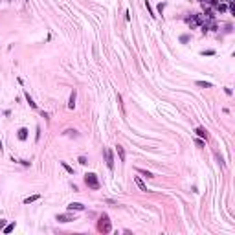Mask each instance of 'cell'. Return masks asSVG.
Wrapping results in <instances>:
<instances>
[{"instance_id": "cell-15", "label": "cell", "mask_w": 235, "mask_h": 235, "mask_svg": "<svg viewBox=\"0 0 235 235\" xmlns=\"http://www.w3.org/2000/svg\"><path fill=\"white\" fill-rule=\"evenodd\" d=\"M13 230H15V222H9V224H6V226H4V230H2V232H4V233H11Z\"/></svg>"}, {"instance_id": "cell-1", "label": "cell", "mask_w": 235, "mask_h": 235, "mask_svg": "<svg viewBox=\"0 0 235 235\" xmlns=\"http://www.w3.org/2000/svg\"><path fill=\"white\" fill-rule=\"evenodd\" d=\"M97 230H99L101 233H110V232H112V224H110V219H108L107 213H101L99 222H97Z\"/></svg>"}, {"instance_id": "cell-27", "label": "cell", "mask_w": 235, "mask_h": 235, "mask_svg": "<svg viewBox=\"0 0 235 235\" xmlns=\"http://www.w3.org/2000/svg\"><path fill=\"white\" fill-rule=\"evenodd\" d=\"M17 162L22 164V165H29V164H31V162H28V160H17Z\"/></svg>"}, {"instance_id": "cell-18", "label": "cell", "mask_w": 235, "mask_h": 235, "mask_svg": "<svg viewBox=\"0 0 235 235\" xmlns=\"http://www.w3.org/2000/svg\"><path fill=\"white\" fill-rule=\"evenodd\" d=\"M145 7H147V11H149V15L153 17V19H156V15H154V9H153V7H151V4L147 2V0H145Z\"/></svg>"}, {"instance_id": "cell-29", "label": "cell", "mask_w": 235, "mask_h": 235, "mask_svg": "<svg viewBox=\"0 0 235 235\" xmlns=\"http://www.w3.org/2000/svg\"><path fill=\"white\" fill-rule=\"evenodd\" d=\"M41 116H42V118H44V120H50V116H48V112H44V110H42V112H41Z\"/></svg>"}, {"instance_id": "cell-32", "label": "cell", "mask_w": 235, "mask_h": 235, "mask_svg": "<svg viewBox=\"0 0 235 235\" xmlns=\"http://www.w3.org/2000/svg\"><path fill=\"white\" fill-rule=\"evenodd\" d=\"M228 2H232V0H228Z\"/></svg>"}, {"instance_id": "cell-14", "label": "cell", "mask_w": 235, "mask_h": 235, "mask_svg": "<svg viewBox=\"0 0 235 235\" xmlns=\"http://www.w3.org/2000/svg\"><path fill=\"white\" fill-rule=\"evenodd\" d=\"M197 86H200V88H213V85L208 81H197Z\"/></svg>"}, {"instance_id": "cell-4", "label": "cell", "mask_w": 235, "mask_h": 235, "mask_svg": "<svg viewBox=\"0 0 235 235\" xmlns=\"http://www.w3.org/2000/svg\"><path fill=\"white\" fill-rule=\"evenodd\" d=\"M68 211H85V206L81 202H70L68 204Z\"/></svg>"}, {"instance_id": "cell-16", "label": "cell", "mask_w": 235, "mask_h": 235, "mask_svg": "<svg viewBox=\"0 0 235 235\" xmlns=\"http://www.w3.org/2000/svg\"><path fill=\"white\" fill-rule=\"evenodd\" d=\"M61 167H63L64 171L68 173V175H73V169H72V167H70V165H68L66 162H61Z\"/></svg>"}, {"instance_id": "cell-17", "label": "cell", "mask_w": 235, "mask_h": 235, "mask_svg": "<svg viewBox=\"0 0 235 235\" xmlns=\"http://www.w3.org/2000/svg\"><path fill=\"white\" fill-rule=\"evenodd\" d=\"M64 136H73V138H77L79 134H77V130H73V129H68V130H64Z\"/></svg>"}, {"instance_id": "cell-13", "label": "cell", "mask_w": 235, "mask_h": 235, "mask_svg": "<svg viewBox=\"0 0 235 235\" xmlns=\"http://www.w3.org/2000/svg\"><path fill=\"white\" fill-rule=\"evenodd\" d=\"M39 198H41V195H31V197L24 198V204H33V202H37Z\"/></svg>"}, {"instance_id": "cell-12", "label": "cell", "mask_w": 235, "mask_h": 235, "mask_svg": "<svg viewBox=\"0 0 235 235\" xmlns=\"http://www.w3.org/2000/svg\"><path fill=\"white\" fill-rule=\"evenodd\" d=\"M24 97H26V101H28V105L31 107V108H37V103H35V101H33V99H31V95H29L28 92H24Z\"/></svg>"}, {"instance_id": "cell-24", "label": "cell", "mask_w": 235, "mask_h": 235, "mask_svg": "<svg viewBox=\"0 0 235 235\" xmlns=\"http://www.w3.org/2000/svg\"><path fill=\"white\" fill-rule=\"evenodd\" d=\"M118 103H120V107H121V114L125 116V108H123V103H121V94H118Z\"/></svg>"}, {"instance_id": "cell-8", "label": "cell", "mask_w": 235, "mask_h": 235, "mask_svg": "<svg viewBox=\"0 0 235 235\" xmlns=\"http://www.w3.org/2000/svg\"><path fill=\"white\" fill-rule=\"evenodd\" d=\"M28 132H29V130L26 129V127H22V129H19V134H17V136H19V140H20V142H24L26 138H28Z\"/></svg>"}, {"instance_id": "cell-28", "label": "cell", "mask_w": 235, "mask_h": 235, "mask_svg": "<svg viewBox=\"0 0 235 235\" xmlns=\"http://www.w3.org/2000/svg\"><path fill=\"white\" fill-rule=\"evenodd\" d=\"M39 138H41V127H37V134H35V140L39 142Z\"/></svg>"}, {"instance_id": "cell-22", "label": "cell", "mask_w": 235, "mask_h": 235, "mask_svg": "<svg viewBox=\"0 0 235 235\" xmlns=\"http://www.w3.org/2000/svg\"><path fill=\"white\" fill-rule=\"evenodd\" d=\"M77 162H79L81 165H86V164H88V160H86V156H79V158H77Z\"/></svg>"}, {"instance_id": "cell-19", "label": "cell", "mask_w": 235, "mask_h": 235, "mask_svg": "<svg viewBox=\"0 0 235 235\" xmlns=\"http://www.w3.org/2000/svg\"><path fill=\"white\" fill-rule=\"evenodd\" d=\"M200 55H208V57H211V55H215V50H202V51H200Z\"/></svg>"}, {"instance_id": "cell-7", "label": "cell", "mask_w": 235, "mask_h": 235, "mask_svg": "<svg viewBox=\"0 0 235 235\" xmlns=\"http://www.w3.org/2000/svg\"><path fill=\"white\" fill-rule=\"evenodd\" d=\"M134 182H136V186H138V188H140V191H145V193H147V191H149V189H147V186L143 184V180H142L140 176H134Z\"/></svg>"}, {"instance_id": "cell-21", "label": "cell", "mask_w": 235, "mask_h": 235, "mask_svg": "<svg viewBox=\"0 0 235 235\" xmlns=\"http://www.w3.org/2000/svg\"><path fill=\"white\" fill-rule=\"evenodd\" d=\"M189 35H180V42H182V44H188V42H189Z\"/></svg>"}, {"instance_id": "cell-9", "label": "cell", "mask_w": 235, "mask_h": 235, "mask_svg": "<svg viewBox=\"0 0 235 235\" xmlns=\"http://www.w3.org/2000/svg\"><path fill=\"white\" fill-rule=\"evenodd\" d=\"M136 173H140V175L145 176V178H153V176H154L151 171H147V169H142V167H136Z\"/></svg>"}, {"instance_id": "cell-31", "label": "cell", "mask_w": 235, "mask_h": 235, "mask_svg": "<svg viewBox=\"0 0 235 235\" xmlns=\"http://www.w3.org/2000/svg\"><path fill=\"white\" fill-rule=\"evenodd\" d=\"M7 2H11V0H7Z\"/></svg>"}, {"instance_id": "cell-20", "label": "cell", "mask_w": 235, "mask_h": 235, "mask_svg": "<svg viewBox=\"0 0 235 235\" xmlns=\"http://www.w3.org/2000/svg\"><path fill=\"white\" fill-rule=\"evenodd\" d=\"M215 9L219 13H224L226 11V6H224V4H215Z\"/></svg>"}, {"instance_id": "cell-11", "label": "cell", "mask_w": 235, "mask_h": 235, "mask_svg": "<svg viewBox=\"0 0 235 235\" xmlns=\"http://www.w3.org/2000/svg\"><path fill=\"white\" fill-rule=\"evenodd\" d=\"M116 153H118V156H120V160L121 162H125V149L121 145H116Z\"/></svg>"}, {"instance_id": "cell-30", "label": "cell", "mask_w": 235, "mask_h": 235, "mask_svg": "<svg viewBox=\"0 0 235 235\" xmlns=\"http://www.w3.org/2000/svg\"><path fill=\"white\" fill-rule=\"evenodd\" d=\"M230 13H235V6H233V2H230Z\"/></svg>"}, {"instance_id": "cell-2", "label": "cell", "mask_w": 235, "mask_h": 235, "mask_svg": "<svg viewBox=\"0 0 235 235\" xmlns=\"http://www.w3.org/2000/svg\"><path fill=\"white\" fill-rule=\"evenodd\" d=\"M85 184L88 186L90 189H94V191H97L99 188H101V184H99L97 175H95V173H86V175H85Z\"/></svg>"}, {"instance_id": "cell-25", "label": "cell", "mask_w": 235, "mask_h": 235, "mask_svg": "<svg viewBox=\"0 0 235 235\" xmlns=\"http://www.w3.org/2000/svg\"><path fill=\"white\" fill-rule=\"evenodd\" d=\"M204 142H206V140H200V138H198V140H195V143H197L198 147H204Z\"/></svg>"}, {"instance_id": "cell-26", "label": "cell", "mask_w": 235, "mask_h": 235, "mask_svg": "<svg viewBox=\"0 0 235 235\" xmlns=\"http://www.w3.org/2000/svg\"><path fill=\"white\" fill-rule=\"evenodd\" d=\"M7 224V220L6 219H0V230H4V226Z\"/></svg>"}, {"instance_id": "cell-6", "label": "cell", "mask_w": 235, "mask_h": 235, "mask_svg": "<svg viewBox=\"0 0 235 235\" xmlns=\"http://www.w3.org/2000/svg\"><path fill=\"white\" fill-rule=\"evenodd\" d=\"M195 132H197V136L200 138V140H208V138H210V136H208V130L204 127H197V129H195Z\"/></svg>"}, {"instance_id": "cell-3", "label": "cell", "mask_w": 235, "mask_h": 235, "mask_svg": "<svg viewBox=\"0 0 235 235\" xmlns=\"http://www.w3.org/2000/svg\"><path fill=\"white\" fill-rule=\"evenodd\" d=\"M103 154H105V160H107V167L112 171V169H114V154H112V151L103 149Z\"/></svg>"}, {"instance_id": "cell-23", "label": "cell", "mask_w": 235, "mask_h": 235, "mask_svg": "<svg viewBox=\"0 0 235 235\" xmlns=\"http://www.w3.org/2000/svg\"><path fill=\"white\" fill-rule=\"evenodd\" d=\"M165 6H167V4H165V2H160V4H158V13H160V15H162V13H164Z\"/></svg>"}, {"instance_id": "cell-10", "label": "cell", "mask_w": 235, "mask_h": 235, "mask_svg": "<svg viewBox=\"0 0 235 235\" xmlns=\"http://www.w3.org/2000/svg\"><path fill=\"white\" fill-rule=\"evenodd\" d=\"M55 219H57L59 222H70V220H75V219H73L72 215H57V217H55Z\"/></svg>"}, {"instance_id": "cell-5", "label": "cell", "mask_w": 235, "mask_h": 235, "mask_svg": "<svg viewBox=\"0 0 235 235\" xmlns=\"http://www.w3.org/2000/svg\"><path fill=\"white\" fill-rule=\"evenodd\" d=\"M75 99H77V92H75V90H72V92H70V99H68V108H70V110L75 108Z\"/></svg>"}]
</instances>
